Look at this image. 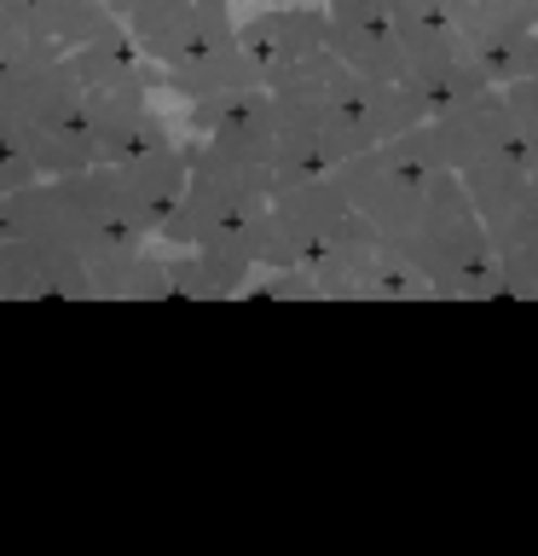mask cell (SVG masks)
Instances as JSON below:
<instances>
[{"instance_id":"cell-1","label":"cell","mask_w":538,"mask_h":556,"mask_svg":"<svg viewBox=\"0 0 538 556\" xmlns=\"http://www.w3.org/2000/svg\"><path fill=\"white\" fill-rule=\"evenodd\" d=\"M0 238H35V243H64L81 261L128 255L151 238L139 208L111 163L76 168V174H41L0 198Z\"/></svg>"},{"instance_id":"cell-2","label":"cell","mask_w":538,"mask_h":556,"mask_svg":"<svg viewBox=\"0 0 538 556\" xmlns=\"http://www.w3.org/2000/svg\"><path fill=\"white\" fill-rule=\"evenodd\" d=\"M382 261L411 267L428 285V295H440V302H492V295H503L486 220L451 168L428 174L417 215L382 243Z\"/></svg>"},{"instance_id":"cell-3","label":"cell","mask_w":538,"mask_h":556,"mask_svg":"<svg viewBox=\"0 0 538 556\" xmlns=\"http://www.w3.org/2000/svg\"><path fill=\"white\" fill-rule=\"evenodd\" d=\"M0 116L17 128V139L35 156V174H76L99 163L93 116H87L81 81L69 59H41L0 81Z\"/></svg>"},{"instance_id":"cell-4","label":"cell","mask_w":538,"mask_h":556,"mask_svg":"<svg viewBox=\"0 0 538 556\" xmlns=\"http://www.w3.org/2000/svg\"><path fill=\"white\" fill-rule=\"evenodd\" d=\"M267 168H232L215 156H191L185 198L174 203V215L156 226V238L174 250H232L255 261L260 250V220H267Z\"/></svg>"},{"instance_id":"cell-5","label":"cell","mask_w":538,"mask_h":556,"mask_svg":"<svg viewBox=\"0 0 538 556\" xmlns=\"http://www.w3.org/2000/svg\"><path fill=\"white\" fill-rule=\"evenodd\" d=\"M428 128H434L440 163L451 174H463V168H521V174H533L538 168V151L515 134L498 87H486V93L451 104V111H440V116H428Z\"/></svg>"},{"instance_id":"cell-6","label":"cell","mask_w":538,"mask_h":556,"mask_svg":"<svg viewBox=\"0 0 538 556\" xmlns=\"http://www.w3.org/2000/svg\"><path fill=\"white\" fill-rule=\"evenodd\" d=\"M330 17V52L371 81H406V59L394 41V17L382 0H324Z\"/></svg>"},{"instance_id":"cell-7","label":"cell","mask_w":538,"mask_h":556,"mask_svg":"<svg viewBox=\"0 0 538 556\" xmlns=\"http://www.w3.org/2000/svg\"><path fill=\"white\" fill-rule=\"evenodd\" d=\"M486 238L503 278V295L538 302V174H527L498 208H486Z\"/></svg>"},{"instance_id":"cell-8","label":"cell","mask_w":538,"mask_h":556,"mask_svg":"<svg viewBox=\"0 0 538 556\" xmlns=\"http://www.w3.org/2000/svg\"><path fill=\"white\" fill-rule=\"evenodd\" d=\"M238 47L249 52L260 81H267L272 70L330 47V17H324V7H312V0H284V7H267V12H255L249 24H238Z\"/></svg>"},{"instance_id":"cell-9","label":"cell","mask_w":538,"mask_h":556,"mask_svg":"<svg viewBox=\"0 0 538 556\" xmlns=\"http://www.w3.org/2000/svg\"><path fill=\"white\" fill-rule=\"evenodd\" d=\"M87 116H93L99 163H133L145 151L174 146L168 122L151 111V87H121V93H81Z\"/></svg>"},{"instance_id":"cell-10","label":"cell","mask_w":538,"mask_h":556,"mask_svg":"<svg viewBox=\"0 0 538 556\" xmlns=\"http://www.w3.org/2000/svg\"><path fill=\"white\" fill-rule=\"evenodd\" d=\"M191 156H197V139H191V146L145 151V156H133V163H111V168L121 174V186H128V198H133V208H139V220L151 226V238H156V226L174 215V203L185 198Z\"/></svg>"},{"instance_id":"cell-11","label":"cell","mask_w":538,"mask_h":556,"mask_svg":"<svg viewBox=\"0 0 538 556\" xmlns=\"http://www.w3.org/2000/svg\"><path fill=\"white\" fill-rule=\"evenodd\" d=\"M0 12H12L29 35L59 41L64 52L69 47H93V41H104V35L128 29L104 0H0Z\"/></svg>"},{"instance_id":"cell-12","label":"cell","mask_w":538,"mask_h":556,"mask_svg":"<svg viewBox=\"0 0 538 556\" xmlns=\"http://www.w3.org/2000/svg\"><path fill=\"white\" fill-rule=\"evenodd\" d=\"M232 7L226 0H191V7L174 17V24L156 35V41L139 47V59H151V64H185V59H203V52H215L232 41Z\"/></svg>"},{"instance_id":"cell-13","label":"cell","mask_w":538,"mask_h":556,"mask_svg":"<svg viewBox=\"0 0 538 556\" xmlns=\"http://www.w3.org/2000/svg\"><path fill=\"white\" fill-rule=\"evenodd\" d=\"M87 295L99 302H174V278L163 255H145V243L128 255L87 261Z\"/></svg>"},{"instance_id":"cell-14","label":"cell","mask_w":538,"mask_h":556,"mask_svg":"<svg viewBox=\"0 0 538 556\" xmlns=\"http://www.w3.org/2000/svg\"><path fill=\"white\" fill-rule=\"evenodd\" d=\"M260 81V70H255V59L238 47V35L226 47H215V52H203V59H185V64H168L163 70V87L174 99H215V93H238V87H255Z\"/></svg>"},{"instance_id":"cell-15","label":"cell","mask_w":538,"mask_h":556,"mask_svg":"<svg viewBox=\"0 0 538 556\" xmlns=\"http://www.w3.org/2000/svg\"><path fill=\"white\" fill-rule=\"evenodd\" d=\"M59 41H41V35H29L24 24H17L12 12H0V81L17 76V70L41 64V59H59Z\"/></svg>"},{"instance_id":"cell-16","label":"cell","mask_w":538,"mask_h":556,"mask_svg":"<svg viewBox=\"0 0 538 556\" xmlns=\"http://www.w3.org/2000/svg\"><path fill=\"white\" fill-rule=\"evenodd\" d=\"M29 180H41V174H35V156H29L24 139H17L12 122L0 116V198L17 191V186H29Z\"/></svg>"},{"instance_id":"cell-17","label":"cell","mask_w":538,"mask_h":556,"mask_svg":"<svg viewBox=\"0 0 538 556\" xmlns=\"http://www.w3.org/2000/svg\"><path fill=\"white\" fill-rule=\"evenodd\" d=\"M191 7V0H139V7L121 17V24H128V35H133V47H145V41H156V35H163L174 17H180Z\"/></svg>"},{"instance_id":"cell-18","label":"cell","mask_w":538,"mask_h":556,"mask_svg":"<svg viewBox=\"0 0 538 556\" xmlns=\"http://www.w3.org/2000/svg\"><path fill=\"white\" fill-rule=\"evenodd\" d=\"M498 99H503V111H510L515 134L538 151V81H503Z\"/></svg>"},{"instance_id":"cell-19","label":"cell","mask_w":538,"mask_h":556,"mask_svg":"<svg viewBox=\"0 0 538 556\" xmlns=\"http://www.w3.org/2000/svg\"><path fill=\"white\" fill-rule=\"evenodd\" d=\"M12 278H17V238H0V302H12Z\"/></svg>"},{"instance_id":"cell-20","label":"cell","mask_w":538,"mask_h":556,"mask_svg":"<svg viewBox=\"0 0 538 556\" xmlns=\"http://www.w3.org/2000/svg\"><path fill=\"white\" fill-rule=\"evenodd\" d=\"M104 7H111V12H116V17H128V12H133V7H139V0H104Z\"/></svg>"},{"instance_id":"cell-21","label":"cell","mask_w":538,"mask_h":556,"mask_svg":"<svg viewBox=\"0 0 538 556\" xmlns=\"http://www.w3.org/2000/svg\"><path fill=\"white\" fill-rule=\"evenodd\" d=\"M272 7H284V0H272Z\"/></svg>"}]
</instances>
